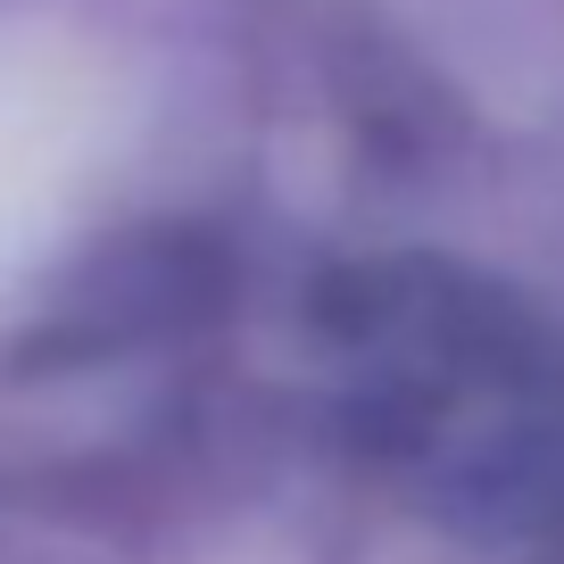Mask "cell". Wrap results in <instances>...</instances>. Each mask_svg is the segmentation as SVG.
I'll return each mask as SVG.
<instances>
[{
    "mask_svg": "<svg viewBox=\"0 0 564 564\" xmlns=\"http://www.w3.org/2000/svg\"><path fill=\"white\" fill-rule=\"evenodd\" d=\"M108 150V84L84 51L0 25V258L34 249L91 192Z\"/></svg>",
    "mask_w": 564,
    "mask_h": 564,
    "instance_id": "1",
    "label": "cell"
}]
</instances>
